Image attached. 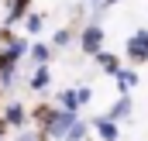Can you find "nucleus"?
Returning <instances> with one entry per match:
<instances>
[{"mask_svg": "<svg viewBox=\"0 0 148 141\" xmlns=\"http://www.w3.org/2000/svg\"><path fill=\"white\" fill-rule=\"evenodd\" d=\"M124 62L127 66H145L148 62V28H134L124 38Z\"/></svg>", "mask_w": 148, "mask_h": 141, "instance_id": "2", "label": "nucleus"}, {"mask_svg": "<svg viewBox=\"0 0 148 141\" xmlns=\"http://www.w3.org/2000/svg\"><path fill=\"white\" fill-rule=\"evenodd\" d=\"M138 83H141V76H138V66H121V69L114 72V86H117V93H134L138 90Z\"/></svg>", "mask_w": 148, "mask_h": 141, "instance_id": "5", "label": "nucleus"}, {"mask_svg": "<svg viewBox=\"0 0 148 141\" xmlns=\"http://www.w3.org/2000/svg\"><path fill=\"white\" fill-rule=\"evenodd\" d=\"M55 52H62V48H69V45H76V28H59L55 35H52V41H48Z\"/></svg>", "mask_w": 148, "mask_h": 141, "instance_id": "13", "label": "nucleus"}, {"mask_svg": "<svg viewBox=\"0 0 148 141\" xmlns=\"http://www.w3.org/2000/svg\"><path fill=\"white\" fill-rule=\"evenodd\" d=\"M76 48H79V55H97L100 48H107V28L93 17V21H86L83 28H76Z\"/></svg>", "mask_w": 148, "mask_h": 141, "instance_id": "1", "label": "nucleus"}, {"mask_svg": "<svg viewBox=\"0 0 148 141\" xmlns=\"http://www.w3.org/2000/svg\"><path fill=\"white\" fill-rule=\"evenodd\" d=\"M28 59H31L35 66H52V59H55V48H52L48 41L35 38V41L28 45Z\"/></svg>", "mask_w": 148, "mask_h": 141, "instance_id": "7", "label": "nucleus"}, {"mask_svg": "<svg viewBox=\"0 0 148 141\" xmlns=\"http://www.w3.org/2000/svg\"><path fill=\"white\" fill-rule=\"evenodd\" d=\"M117 3H121V0H97V3H93V14L100 17L103 10H110V7H117Z\"/></svg>", "mask_w": 148, "mask_h": 141, "instance_id": "18", "label": "nucleus"}, {"mask_svg": "<svg viewBox=\"0 0 148 141\" xmlns=\"http://www.w3.org/2000/svg\"><path fill=\"white\" fill-rule=\"evenodd\" d=\"M90 131L97 134V141H121V124L110 120L107 114H97V117L90 120Z\"/></svg>", "mask_w": 148, "mask_h": 141, "instance_id": "4", "label": "nucleus"}, {"mask_svg": "<svg viewBox=\"0 0 148 141\" xmlns=\"http://www.w3.org/2000/svg\"><path fill=\"white\" fill-rule=\"evenodd\" d=\"M93 3H97V0H90V7H93Z\"/></svg>", "mask_w": 148, "mask_h": 141, "instance_id": "20", "label": "nucleus"}, {"mask_svg": "<svg viewBox=\"0 0 148 141\" xmlns=\"http://www.w3.org/2000/svg\"><path fill=\"white\" fill-rule=\"evenodd\" d=\"M0 117L7 120V127H10V131H21V127H28V124H31V114H28V107L21 103V100H10V103H3Z\"/></svg>", "mask_w": 148, "mask_h": 141, "instance_id": "3", "label": "nucleus"}, {"mask_svg": "<svg viewBox=\"0 0 148 141\" xmlns=\"http://www.w3.org/2000/svg\"><path fill=\"white\" fill-rule=\"evenodd\" d=\"M14 141H48V138H45V134H41L38 127H35V131H28V127H21V131H17V138H14Z\"/></svg>", "mask_w": 148, "mask_h": 141, "instance_id": "16", "label": "nucleus"}, {"mask_svg": "<svg viewBox=\"0 0 148 141\" xmlns=\"http://www.w3.org/2000/svg\"><path fill=\"white\" fill-rule=\"evenodd\" d=\"M93 62L100 66V72H103V76H110V79H114V72L124 66V55H114L110 48H100V52L93 55Z\"/></svg>", "mask_w": 148, "mask_h": 141, "instance_id": "9", "label": "nucleus"}, {"mask_svg": "<svg viewBox=\"0 0 148 141\" xmlns=\"http://www.w3.org/2000/svg\"><path fill=\"white\" fill-rule=\"evenodd\" d=\"M31 10V0H7V14H3V28H17L24 21V14Z\"/></svg>", "mask_w": 148, "mask_h": 141, "instance_id": "8", "label": "nucleus"}, {"mask_svg": "<svg viewBox=\"0 0 148 141\" xmlns=\"http://www.w3.org/2000/svg\"><path fill=\"white\" fill-rule=\"evenodd\" d=\"M7 134H10V127H7V120L0 117V141H7Z\"/></svg>", "mask_w": 148, "mask_h": 141, "instance_id": "19", "label": "nucleus"}, {"mask_svg": "<svg viewBox=\"0 0 148 141\" xmlns=\"http://www.w3.org/2000/svg\"><path fill=\"white\" fill-rule=\"evenodd\" d=\"M17 83H21V66H14V69H0V93L14 90Z\"/></svg>", "mask_w": 148, "mask_h": 141, "instance_id": "15", "label": "nucleus"}, {"mask_svg": "<svg viewBox=\"0 0 148 141\" xmlns=\"http://www.w3.org/2000/svg\"><path fill=\"white\" fill-rule=\"evenodd\" d=\"M76 97H79V107H90V100H93V90H90V86H76Z\"/></svg>", "mask_w": 148, "mask_h": 141, "instance_id": "17", "label": "nucleus"}, {"mask_svg": "<svg viewBox=\"0 0 148 141\" xmlns=\"http://www.w3.org/2000/svg\"><path fill=\"white\" fill-rule=\"evenodd\" d=\"M52 86V66H35L31 76H28V90L31 93H45Z\"/></svg>", "mask_w": 148, "mask_h": 141, "instance_id": "10", "label": "nucleus"}, {"mask_svg": "<svg viewBox=\"0 0 148 141\" xmlns=\"http://www.w3.org/2000/svg\"><path fill=\"white\" fill-rule=\"evenodd\" d=\"M55 107H62V110H83V107H79V97H76V86L59 90V93H55Z\"/></svg>", "mask_w": 148, "mask_h": 141, "instance_id": "12", "label": "nucleus"}, {"mask_svg": "<svg viewBox=\"0 0 148 141\" xmlns=\"http://www.w3.org/2000/svg\"><path fill=\"white\" fill-rule=\"evenodd\" d=\"M131 114H134V97H131V93H117V100L107 107V117L117 120V124H121V120H127Z\"/></svg>", "mask_w": 148, "mask_h": 141, "instance_id": "6", "label": "nucleus"}, {"mask_svg": "<svg viewBox=\"0 0 148 141\" xmlns=\"http://www.w3.org/2000/svg\"><path fill=\"white\" fill-rule=\"evenodd\" d=\"M90 134H93V131H90V120H86V117H79L73 127L66 131V138H62V141H90Z\"/></svg>", "mask_w": 148, "mask_h": 141, "instance_id": "14", "label": "nucleus"}, {"mask_svg": "<svg viewBox=\"0 0 148 141\" xmlns=\"http://www.w3.org/2000/svg\"><path fill=\"white\" fill-rule=\"evenodd\" d=\"M21 24H24V35L28 38H38L41 31H45V14H41V10H28Z\"/></svg>", "mask_w": 148, "mask_h": 141, "instance_id": "11", "label": "nucleus"}]
</instances>
